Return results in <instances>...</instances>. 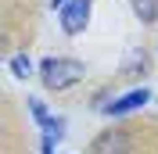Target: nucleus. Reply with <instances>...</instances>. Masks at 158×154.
I'll use <instances>...</instances> for the list:
<instances>
[{
	"label": "nucleus",
	"instance_id": "3",
	"mask_svg": "<svg viewBox=\"0 0 158 154\" xmlns=\"http://www.w3.org/2000/svg\"><path fill=\"white\" fill-rule=\"evenodd\" d=\"M90 154H133V140H129L122 129H108L101 133L90 147Z\"/></svg>",
	"mask_w": 158,
	"mask_h": 154
},
{
	"label": "nucleus",
	"instance_id": "7",
	"mask_svg": "<svg viewBox=\"0 0 158 154\" xmlns=\"http://www.w3.org/2000/svg\"><path fill=\"white\" fill-rule=\"evenodd\" d=\"M7 65H11V72H15L18 79H29V75H32V61H29V54H15Z\"/></svg>",
	"mask_w": 158,
	"mask_h": 154
},
{
	"label": "nucleus",
	"instance_id": "6",
	"mask_svg": "<svg viewBox=\"0 0 158 154\" xmlns=\"http://www.w3.org/2000/svg\"><path fill=\"white\" fill-rule=\"evenodd\" d=\"M29 111H32V118H36V125H43V129H50V125H54V118L47 115V107H43V100H40V97H29Z\"/></svg>",
	"mask_w": 158,
	"mask_h": 154
},
{
	"label": "nucleus",
	"instance_id": "2",
	"mask_svg": "<svg viewBox=\"0 0 158 154\" xmlns=\"http://www.w3.org/2000/svg\"><path fill=\"white\" fill-rule=\"evenodd\" d=\"M90 11H94V0H69V4L58 11L61 32H65V36H79V32L90 25Z\"/></svg>",
	"mask_w": 158,
	"mask_h": 154
},
{
	"label": "nucleus",
	"instance_id": "1",
	"mask_svg": "<svg viewBox=\"0 0 158 154\" xmlns=\"http://www.w3.org/2000/svg\"><path fill=\"white\" fill-rule=\"evenodd\" d=\"M40 79H43V86L54 90V93H61V90L76 86V83H83V75H86V65L76 58H43L40 61Z\"/></svg>",
	"mask_w": 158,
	"mask_h": 154
},
{
	"label": "nucleus",
	"instance_id": "4",
	"mask_svg": "<svg viewBox=\"0 0 158 154\" xmlns=\"http://www.w3.org/2000/svg\"><path fill=\"white\" fill-rule=\"evenodd\" d=\"M148 100H151V90H148V86H140V90H129V93H122L118 100H111L104 111H108L111 118H122V115H129V111H140Z\"/></svg>",
	"mask_w": 158,
	"mask_h": 154
},
{
	"label": "nucleus",
	"instance_id": "8",
	"mask_svg": "<svg viewBox=\"0 0 158 154\" xmlns=\"http://www.w3.org/2000/svg\"><path fill=\"white\" fill-rule=\"evenodd\" d=\"M65 4H69V0H50V7H54V11H61Z\"/></svg>",
	"mask_w": 158,
	"mask_h": 154
},
{
	"label": "nucleus",
	"instance_id": "5",
	"mask_svg": "<svg viewBox=\"0 0 158 154\" xmlns=\"http://www.w3.org/2000/svg\"><path fill=\"white\" fill-rule=\"evenodd\" d=\"M129 7L144 25H155L158 22V0H129Z\"/></svg>",
	"mask_w": 158,
	"mask_h": 154
}]
</instances>
